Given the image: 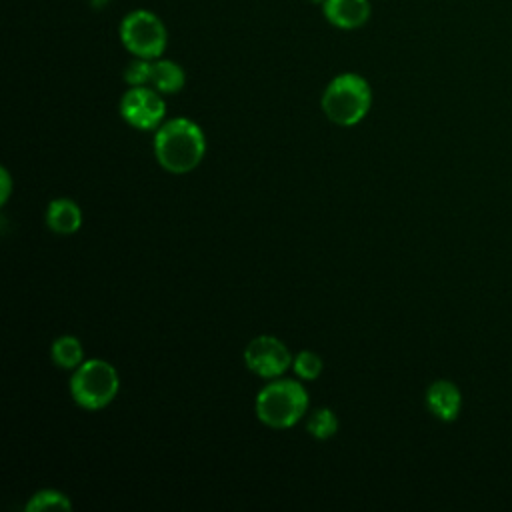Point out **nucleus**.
Returning <instances> with one entry per match:
<instances>
[{
  "label": "nucleus",
  "mask_w": 512,
  "mask_h": 512,
  "mask_svg": "<svg viewBox=\"0 0 512 512\" xmlns=\"http://www.w3.org/2000/svg\"><path fill=\"white\" fill-rule=\"evenodd\" d=\"M306 428L314 438L326 440L338 432V418L330 408H320L310 416Z\"/></svg>",
  "instance_id": "4468645a"
},
{
  "label": "nucleus",
  "mask_w": 512,
  "mask_h": 512,
  "mask_svg": "<svg viewBox=\"0 0 512 512\" xmlns=\"http://www.w3.org/2000/svg\"><path fill=\"white\" fill-rule=\"evenodd\" d=\"M150 74H152V60L134 58L124 70V80L130 86H148Z\"/></svg>",
  "instance_id": "dca6fc26"
},
{
  "label": "nucleus",
  "mask_w": 512,
  "mask_h": 512,
  "mask_svg": "<svg viewBox=\"0 0 512 512\" xmlns=\"http://www.w3.org/2000/svg\"><path fill=\"white\" fill-rule=\"evenodd\" d=\"M372 104V90L366 78L356 72H344L330 80L322 94L324 114L340 126L358 124Z\"/></svg>",
  "instance_id": "f03ea898"
},
{
  "label": "nucleus",
  "mask_w": 512,
  "mask_h": 512,
  "mask_svg": "<svg viewBox=\"0 0 512 512\" xmlns=\"http://www.w3.org/2000/svg\"><path fill=\"white\" fill-rule=\"evenodd\" d=\"M244 360L246 366L262 378H276L284 374L292 362L288 348L274 336L254 338L244 350Z\"/></svg>",
  "instance_id": "0eeeda50"
},
{
  "label": "nucleus",
  "mask_w": 512,
  "mask_h": 512,
  "mask_svg": "<svg viewBox=\"0 0 512 512\" xmlns=\"http://www.w3.org/2000/svg\"><path fill=\"white\" fill-rule=\"evenodd\" d=\"M426 406L432 416L442 422H452L458 418L462 408L460 388L450 380H436L426 390Z\"/></svg>",
  "instance_id": "1a4fd4ad"
},
{
  "label": "nucleus",
  "mask_w": 512,
  "mask_h": 512,
  "mask_svg": "<svg viewBox=\"0 0 512 512\" xmlns=\"http://www.w3.org/2000/svg\"><path fill=\"white\" fill-rule=\"evenodd\" d=\"M186 82V74L180 64L164 58L152 60V74H150V86L158 90L160 94H174L182 90Z\"/></svg>",
  "instance_id": "9b49d317"
},
{
  "label": "nucleus",
  "mask_w": 512,
  "mask_h": 512,
  "mask_svg": "<svg viewBox=\"0 0 512 512\" xmlns=\"http://www.w3.org/2000/svg\"><path fill=\"white\" fill-rule=\"evenodd\" d=\"M164 112L166 104L160 98V92L148 86H132L120 100L122 118L138 130L156 128L164 118Z\"/></svg>",
  "instance_id": "423d86ee"
},
{
  "label": "nucleus",
  "mask_w": 512,
  "mask_h": 512,
  "mask_svg": "<svg viewBox=\"0 0 512 512\" xmlns=\"http://www.w3.org/2000/svg\"><path fill=\"white\" fill-rule=\"evenodd\" d=\"M322 12L332 26L354 30L368 22L372 8L370 0H324Z\"/></svg>",
  "instance_id": "6e6552de"
},
{
  "label": "nucleus",
  "mask_w": 512,
  "mask_h": 512,
  "mask_svg": "<svg viewBox=\"0 0 512 512\" xmlns=\"http://www.w3.org/2000/svg\"><path fill=\"white\" fill-rule=\"evenodd\" d=\"M294 364V372L302 378V380H314L318 378V374L322 372V360L320 356H316L310 350H302L296 354V358L292 360Z\"/></svg>",
  "instance_id": "2eb2a0df"
},
{
  "label": "nucleus",
  "mask_w": 512,
  "mask_h": 512,
  "mask_svg": "<svg viewBox=\"0 0 512 512\" xmlns=\"http://www.w3.org/2000/svg\"><path fill=\"white\" fill-rule=\"evenodd\" d=\"M204 150V134L200 126L188 118H174L166 122L154 138L156 160L172 174H186L196 168Z\"/></svg>",
  "instance_id": "f257e3e1"
},
{
  "label": "nucleus",
  "mask_w": 512,
  "mask_h": 512,
  "mask_svg": "<svg viewBox=\"0 0 512 512\" xmlns=\"http://www.w3.org/2000/svg\"><path fill=\"white\" fill-rule=\"evenodd\" d=\"M52 360L60 368H78L82 364V344L74 336H60L52 342Z\"/></svg>",
  "instance_id": "f8f14e48"
},
{
  "label": "nucleus",
  "mask_w": 512,
  "mask_h": 512,
  "mask_svg": "<svg viewBox=\"0 0 512 512\" xmlns=\"http://www.w3.org/2000/svg\"><path fill=\"white\" fill-rule=\"evenodd\" d=\"M118 374L106 360L82 362L70 378V394L74 402L86 410H100L108 406L118 392Z\"/></svg>",
  "instance_id": "20e7f679"
},
{
  "label": "nucleus",
  "mask_w": 512,
  "mask_h": 512,
  "mask_svg": "<svg viewBox=\"0 0 512 512\" xmlns=\"http://www.w3.org/2000/svg\"><path fill=\"white\" fill-rule=\"evenodd\" d=\"M38 510H72V502L58 490H40L26 504V512Z\"/></svg>",
  "instance_id": "ddd939ff"
},
{
  "label": "nucleus",
  "mask_w": 512,
  "mask_h": 512,
  "mask_svg": "<svg viewBox=\"0 0 512 512\" xmlns=\"http://www.w3.org/2000/svg\"><path fill=\"white\" fill-rule=\"evenodd\" d=\"M308 408V392L296 380L266 384L256 396V416L270 428L294 426Z\"/></svg>",
  "instance_id": "7ed1b4c3"
},
{
  "label": "nucleus",
  "mask_w": 512,
  "mask_h": 512,
  "mask_svg": "<svg viewBox=\"0 0 512 512\" xmlns=\"http://www.w3.org/2000/svg\"><path fill=\"white\" fill-rule=\"evenodd\" d=\"M120 42L134 58L156 60L164 54L168 32L164 22L146 8H136L120 20Z\"/></svg>",
  "instance_id": "39448f33"
},
{
  "label": "nucleus",
  "mask_w": 512,
  "mask_h": 512,
  "mask_svg": "<svg viewBox=\"0 0 512 512\" xmlns=\"http://www.w3.org/2000/svg\"><path fill=\"white\" fill-rule=\"evenodd\" d=\"M0 180H2V192H0V202L4 204L8 200V194H10V176L8 172L2 168L0 170Z\"/></svg>",
  "instance_id": "f3484780"
},
{
  "label": "nucleus",
  "mask_w": 512,
  "mask_h": 512,
  "mask_svg": "<svg viewBox=\"0 0 512 512\" xmlns=\"http://www.w3.org/2000/svg\"><path fill=\"white\" fill-rule=\"evenodd\" d=\"M46 224L56 234H72L82 224V212L70 198H54L46 208Z\"/></svg>",
  "instance_id": "9d476101"
},
{
  "label": "nucleus",
  "mask_w": 512,
  "mask_h": 512,
  "mask_svg": "<svg viewBox=\"0 0 512 512\" xmlns=\"http://www.w3.org/2000/svg\"><path fill=\"white\" fill-rule=\"evenodd\" d=\"M308 2H314V4H322L324 0H308Z\"/></svg>",
  "instance_id": "a211bd4d"
}]
</instances>
